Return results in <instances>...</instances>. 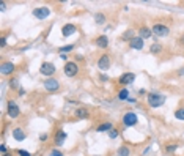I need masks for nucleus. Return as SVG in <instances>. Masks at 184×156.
<instances>
[{
	"mask_svg": "<svg viewBox=\"0 0 184 156\" xmlns=\"http://www.w3.org/2000/svg\"><path fill=\"white\" fill-rule=\"evenodd\" d=\"M164 101H165V96L164 95H159V93H150V95H148V103H150L151 107L162 106Z\"/></svg>",
	"mask_w": 184,
	"mask_h": 156,
	"instance_id": "1",
	"label": "nucleus"
},
{
	"mask_svg": "<svg viewBox=\"0 0 184 156\" xmlns=\"http://www.w3.org/2000/svg\"><path fill=\"white\" fill-rule=\"evenodd\" d=\"M77 73H79V66H77V63H74V62H68V63L65 65V74L68 77H74Z\"/></svg>",
	"mask_w": 184,
	"mask_h": 156,
	"instance_id": "2",
	"label": "nucleus"
},
{
	"mask_svg": "<svg viewBox=\"0 0 184 156\" xmlns=\"http://www.w3.org/2000/svg\"><path fill=\"white\" fill-rule=\"evenodd\" d=\"M137 123V115L134 112H128V114H124L123 117V125L124 126H134Z\"/></svg>",
	"mask_w": 184,
	"mask_h": 156,
	"instance_id": "3",
	"label": "nucleus"
},
{
	"mask_svg": "<svg viewBox=\"0 0 184 156\" xmlns=\"http://www.w3.org/2000/svg\"><path fill=\"white\" fill-rule=\"evenodd\" d=\"M109 66H110V57H109L107 54H104V55H101L99 60H98V68L105 71V69H109Z\"/></svg>",
	"mask_w": 184,
	"mask_h": 156,
	"instance_id": "4",
	"label": "nucleus"
},
{
	"mask_svg": "<svg viewBox=\"0 0 184 156\" xmlns=\"http://www.w3.org/2000/svg\"><path fill=\"white\" fill-rule=\"evenodd\" d=\"M151 32L156 33L158 36H167V35H168V27L162 25V24H156V25H153Z\"/></svg>",
	"mask_w": 184,
	"mask_h": 156,
	"instance_id": "5",
	"label": "nucleus"
},
{
	"mask_svg": "<svg viewBox=\"0 0 184 156\" xmlns=\"http://www.w3.org/2000/svg\"><path fill=\"white\" fill-rule=\"evenodd\" d=\"M50 14V11L47 6H41V8H36V10H33V16L36 17V19H46Z\"/></svg>",
	"mask_w": 184,
	"mask_h": 156,
	"instance_id": "6",
	"label": "nucleus"
},
{
	"mask_svg": "<svg viewBox=\"0 0 184 156\" xmlns=\"http://www.w3.org/2000/svg\"><path fill=\"white\" fill-rule=\"evenodd\" d=\"M40 71H41V74H44V76H52V74L55 73V65L54 63H43Z\"/></svg>",
	"mask_w": 184,
	"mask_h": 156,
	"instance_id": "7",
	"label": "nucleus"
},
{
	"mask_svg": "<svg viewBox=\"0 0 184 156\" xmlns=\"http://www.w3.org/2000/svg\"><path fill=\"white\" fill-rule=\"evenodd\" d=\"M44 87H46V90H49V92H57L60 84H58V80H55V79H47L44 82Z\"/></svg>",
	"mask_w": 184,
	"mask_h": 156,
	"instance_id": "8",
	"label": "nucleus"
},
{
	"mask_svg": "<svg viewBox=\"0 0 184 156\" xmlns=\"http://www.w3.org/2000/svg\"><path fill=\"white\" fill-rule=\"evenodd\" d=\"M8 115L13 117V118H16L19 115V107L16 106V103H13V101H8Z\"/></svg>",
	"mask_w": 184,
	"mask_h": 156,
	"instance_id": "9",
	"label": "nucleus"
},
{
	"mask_svg": "<svg viewBox=\"0 0 184 156\" xmlns=\"http://www.w3.org/2000/svg\"><path fill=\"white\" fill-rule=\"evenodd\" d=\"M0 69H2V74H11L14 71V65L11 62H5V63H2Z\"/></svg>",
	"mask_w": 184,
	"mask_h": 156,
	"instance_id": "10",
	"label": "nucleus"
},
{
	"mask_svg": "<svg viewBox=\"0 0 184 156\" xmlns=\"http://www.w3.org/2000/svg\"><path fill=\"white\" fill-rule=\"evenodd\" d=\"M129 46H131L132 49H142L143 48V40L140 36H137V38H134V40H131L129 41Z\"/></svg>",
	"mask_w": 184,
	"mask_h": 156,
	"instance_id": "11",
	"label": "nucleus"
},
{
	"mask_svg": "<svg viewBox=\"0 0 184 156\" xmlns=\"http://www.w3.org/2000/svg\"><path fill=\"white\" fill-rule=\"evenodd\" d=\"M76 30L77 29H76V25H74V24H66L63 29H61V32H63V36H71Z\"/></svg>",
	"mask_w": 184,
	"mask_h": 156,
	"instance_id": "12",
	"label": "nucleus"
},
{
	"mask_svg": "<svg viewBox=\"0 0 184 156\" xmlns=\"http://www.w3.org/2000/svg\"><path fill=\"white\" fill-rule=\"evenodd\" d=\"M134 79H135V76L132 73H126L120 77V84H131V82H134Z\"/></svg>",
	"mask_w": 184,
	"mask_h": 156,
	"instance_id": "13",
	"label": "nucleus"
},
{
	"mask_svg": "<svg viewBox=\"0 0 184 156\" xmlns=\"http://www.w3.org/2000/svg\"><path fill=\"white\" fill-rule=\"evenodd\" d=\"M13 137L16 139V140H24V139H25V132L17 128V129H14V131H13Z\"/></svg>",
	"mask_w": 184,
	"mask_h": 156,
	"instance_id": "14",
	"label": "nucleus"
},
{
	"mask_svg": "<svg viewBox=\"0 0 184 156\" xmlns=\"http://www.w3.org/2000/svg\"><path fill=\"white\" fill-rule=\"evenodd\" d=\"M96 44L99 46V48H107V46H109V40H107V36H104V35H102V36H99V38L96 40Z\"/></svg>",
	"mask_w": 184,
	"mask_h": 156,
	"instance_id": "15",
	"label": "nucleus"
},
{
	"mask_svg": "<svg viewBox=\"0 0 184 156\" xmlns=\"http://www.w3.org/2000/svg\"><path fill=\"white\" fill-rule=\"evenodd\" d=\"M65 139H66V134L63 131H58L57 136H55V143H57V145H61V143L65 142Z\"/></svg>",
	"mask_w": 184,
	"mask_h": 156,
	"instance_id": "16",
	"label": "nucleus"
},
{
	"mask_svg": "<svg viewBox=\"0 0 184 156\" xmlns=\"http://www.w3.org/2000/svg\"><path fill=\"white\" fill-rule=\"evenodd\" d=\"M76 117L77 118H87L88 117V112H87V109H84V107H79L76 111Z\"/></svg>",
	"mask_w": 184,
	"mask_h": 156,
	"instance_id": "17",
	"label": "nucleus"
},
{
	"mask_svg": "<svg viewBox=\"0 0 184 156\" xmlns=\"http://www.w3.org/2000/svg\"><path fill=\"white\" fill-rule=\"evenodd\" d=\"M151 36V32H150V29H146V27H142L140 29V38H150Z\"/></svg>",
	"mask_w": 184,
	"mask_h": 156,
	"instance_id": "18",
	"label": "nucleus"
},
{
	"mask_svg": "<svg viewBox=\"0 0 184 156\" xmlns=\"http://www.w3.org/2000/svg\"><path fill=\"white\" fill-rule=\"evenodd\" d=\"M112 129V123H102V125H99L98 126V131H110Z\"/></svg>",
	"mask_w": 184,
	"mask_h": 156,
	"instance_id": "19",
	"label": "nucleus"
},
{
	"mask_svg": "<svg viewBox=\"0 0 184 156\" xmlns=\"http://www.w3.org/2000/svg\"><path fill=\"white\" fill-rule=\"evenodd\" d=\"M134 30H128V32L126 33H124L123 35V40H129V41H131V40H134Z\"/></svg>",
	"mask_w": 184,
	"mask_h": 156,
	"instance_id": "20",
	"label": "nucleus"
},
{
	"mask_svg": "<svg viewBox=\"0 0 184 156\" xmlns=\"http://www.w3.org/2000/svg\"><path fill=\"white\" fill-rule=\"evenodd\" d=\"M175 117H176L178 120H183V122H184V107L178 109V111L175 112Z\"/></svg>",
	"mask_w": 184,
	"mask_h": 156,
	"instance_id": "21",
	"label": "nucleus"
},
{
	"mask_svg": "<svg viewBox=\"0 0 184 156\" xmlns=\"http://www.w3.org/2000/svg\"><path fill=\"white\" fill-rule=\"evenodd\" d=\"M129 153H131V151H129L128 147H121L120 150H118V155L120 156H129Z\"/></svg>",
	"mask_w": 184,
	"mask_h": 156,
	"instance_id": "22",
	"label": "nucleus"
},
{
	"mask_svg": "<svg viewBox=\"0 0 184 156\" xmlns=\"http://www.w3.org/2000/svg\"><path fill=\"white\" fill-rule=\"evenodd\" d=\"M96 22H98V24H102V22L105 21V16H104V14H96Z\"/></svg>",
	"mask_w": 184,
	"mask_h": 156,
	"instance_id": "23",
	"label": "nucleus"
},
{
	"mask_svg": "<svg viewBox=\"0 0 184 156\" xmlns=\"http://www.w3.org/2000/svg\"><path fill=\"white\" fill-rule=\"evenodd\" d=\"M128 90H121L120 93H118V96H120V99H128Z\"/></svg>",
	"mask_w": 184,
	"mask_h": 156,
	"instance_id": "24",
	"label": "nucleus"
},
{
	"mask_svg": "<svg viewBox=\"0 0 184 156\" xmlns=\"http://www.w3.org/2000/svg\"><path fill=\"white\" fill-rule=\"evenodd\" d=\"M116 136H118V131H116V129H110V131H109V137H110V139H115Z\"/></svg>",
	"mask_w": 184,
	"mask_h": 156,
	"instance_id": "25",
	"label": "nucleus"
},
{
	"mask_svg": "<svg viewBox=\"0 0 184 156\" xmlns=\"http://www.w3.org/2000/svg\"><path fill=\"white\" fill-rule=\"evenodd\" d=\"M71 49H74V46L71 44V46H65V48H61L60 49V52H68V50H71Z\"/></svg>",
	"mask_w": 184,
	"mask_h": 156,
	"instance_id": "26",
	"label": "nucleus"
},
{
	"mask_svg": "<svg viewBox=\"0 0 184 156\" xmlns=\"http://www.w3.org/2000/svg\"><path fill=\"white\" fill-rule=\"evenodd\" d=\"M50 156H63V155H61L60 150H52L50 151Z\"/></svg>",
	"mask_w": 184,
	"mask_h": 156,
	"instance_id": "27",
	"label": "nucleus"
},
{
	"mask_svg": "<svg viewBox=\"0 0 184 156\" xmlns=\"http://www.w3.org/2000/svg\"><path fill=\"white\" fill-rule=\"evenodd\" d=\"M151 50H153V52H158V50H160V46H159V44H154V46L151 48Z\"/></svg>",
	"mask_w": 184,
	"mask_h": 156,
	"instance_id": "28",
	"label": "nucleus"
},
{
	"mask_svg": "<svg viewBox=\"0 0 184 156\" xmlns=\"http://www.w3.org/2000/svg\"><path fill=\"white\" fill-rule=\"evenodd\" d=\"M19 155H21V156H30L29 151H24V150H19Z\"/></svg>",
	"mask_w": 184,
	"mask_h": 156,
	"instance_id": "29",
	"label": "nucleus"
},
{
	"mask_svg": "<svg viewBox=\"0 0 184 156\" xmlns=\"http://www.w3.org/2000/svg\"><path fill=\"white\" fill-rule=\"evenodd\" d=\"M0 151H2V155H6V147L2 145V147H0Z\"/></svg>",
	"mask_w": 184,
	"mask_h": 156,
	"instance_id": "30",
	"label": "nucleus"
},
{
	"mask_svg": "<svg viewBox=\"0 0 184 156\" xmlns=\"http://www.w3.org/2000/svg\"><path fill=\"white\" fill-rule=\"evenodd\" d=\"M0 43H2V44H0L2 48H5V46H6V40H5V38H2V41H0Z\"/></svg>",
	"mask_w": 184,
	"mask_h": 156,
	"instance_id": "31",
	"label": "nucleus"
},
{
	"mask_svg": "<svg viewBox=\"0 0 184 156\" xmlns=\"http://www.w3.org/2000/svg\"><path fill=\"white\" fill-rule=\"evenodd\" d=\"M11 87H17V80H16V79L11 80Z\"/></svg>",
	"mask_w": 184,
	"mask_h": 156,
	"instance_id": "32",
	"label": "nucleus"
},
{
	"mask_svg": "<svg viewBox=\"0 0 184 156\" xmlns=\"http://www.w3.org/2000/svg\"><path fill=\"white\" fill-rule=\"evenodd\" d=\"M167 150H168V151H173V150H176V145H171V147H168Z\"/></svg>",
	"mask_w": 184,
	"mask_h": 156,
	"instance_id": "33",
	"label": "nucleus"
},
{
	"mask_svg": "<svg viewBox=\"0 0 184 156\" xmlns=\"http://www.w3.org/2000/svg\"><path fill=\"white\" fill-rule=\"evenodd\" d=\"M3 156H11V155H10V153H6V155H3Z\"/></svg>",
	"mask_w": 184,
	"mask_h": 156,
	"instance_id": "34",
	"label": "nucleus"
}]
</instances>
